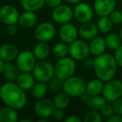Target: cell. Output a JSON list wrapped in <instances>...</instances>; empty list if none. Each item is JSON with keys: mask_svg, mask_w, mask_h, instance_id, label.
<instances>
[{"mask_svg": "<svg viewBox=\"0 0 122 122\" xmlns=\"http://www.w3.org/2000/svg\"><path fill=\"white\" fill-rule=\"evenodd\" d=\"M38 122H49V118H43V117H41V118H39L37 120Z\"/></svg>", "mask_w": 122, "mask_h": 122, "instance_id": "46", "label": "cell"}, {"mask_svg": "<svg viewBox=\"0 0 122 122\" xmlns=\"http://www.w3.org/2000/svg\"><path fill=\"white\" fill-rule=\"evenodd\" d=\"M74 18V9L67 4H62L53 9L52 19L59 24L70 23Z\"/></svg>", "mask_w": 122, "mask_h": 122, "instance_id": "11", "label": "cell"}, {"mask_svg": "<svg viewBox=\"0 0 122 122\" xmlns=\"http://www.w3.org/2000/svg\"><path fill=\"white\" fill-rule=\"evenodd\" d=\"M53 53L59 59L66 57L68 54H70V45L63 41L57 43L53 47Z\"/></svg>", "mask_w": 122, "mask_h": 122, "instance_id": "31", "label": "cell"}, {"mask_svg": "<svg viewBox=\"0 0 122 122\" xmlns=\"http://www.w3.org/2000/svg\"><path fill=\"white\" fill-rule=\"evenodd\" d=\"M120 39H121V41H122V28L120 31Z\"/></svg>", "mask_w": 122, "mask_h": 122, "instance_id": "48", "label": "cell"}, {"mask_svg": "<svg viewBox=\"0 0 122 122\" xmlns=\"http://www.w3.org/2000/svg\"><path fill=\"white\" fill-rule=\"evenodd\" d=\"M64 84H65V80L61 79L60 77L54 75L49 84V89L52 92H60V90H63L64 89Z\"/></svg>", "mask_w": 122, "mask_h": 122, "instance_id": "32", "label": "cell"}, {"mask_svg": "<svg viewBox=\"0 0 122 122\" xmlns=\"http://www.w3.org/2000/svg\"><path fill=\"white\" fill-rule=\"evenodd\" d=\"M90 54V44L85 39L75 40L70 44V55L76 61H83Z\"/></svg>", "mask_w": 122, "mask_h": 122, "instance_id": "7", "label": "cell"}, {"mask_svg": "<svg viewBox=\"0 0 122 122\" xmlns=\"http://www.w3.org/2000/svg\"><path fill=\"white\" fill-rule=\"evenodd\" d=\"M17 32H18V29H17V27L15 26V24L7 26L6 33H7L8 35H9L10 37H14V36L17 34Z\"/></svg>", "mask_w": 122, "mask_h": 122, "instance_id": "40", "label": "cell"}, {"mask_svg": "<svg viewBox=\"0 0 122 122\" xmlns=\"http://www.w3.org/2000/svg\"><path fill=\"white\" fill-rule=\"evenodd\" d=\"M105 39L107 48L110 50L115 51L120 45H122V41L120 34H117L115 33H110V34H107Z\"/></svg>", "mask_w": 122, "mask_h": 122, "instance_id": "28", "label": "cell"}, {"mask_svg": "<svg viewBox=\"0 0 122 122\" xmlns=\"http://www.w3.org/2000/svg\"><path fill=\"white\" fill-rule=\"evenodd\" d=\"M37 80H35L32 72H21L18 77L16 83L24 90H31Z\"/></svg>", "mask_w": 122, "mask_h": 122, "instance_id": "19", "label": "cell"}, {"mask_svg": "<svg viewBox=\"0 0 122 122\" xmlns=\"http://www.w3.org/2000/svg\"><path fill=\"white\" fill-rule=\"evenodd\" d=\"M20 122H32V120H30V119H22V120H20Z\"/></svg>", "mask_w": 122, "mask_h": 122, "instance_id": "47", "label": "cell"}, {"mask_svg": "<svg viewBox=\"0 0 122 122\" xmlns=\"http://www.w3.org/2000/svg\"><path fill=\"white\" fill-rule=\"evenodd\" d=\"M80 99H81V100L84 102L85 104H88V102L90 101V98H91V95H89L87 92H85V94H83V95H81V96L80 97Z\"/></svg>", "mask_w": 122, "mask_h": 122, "instance_id": "44", "label": "cell"}, {"mask_svg": "<svg viewBox=\"0 0 122 122\" xmlns=\"http://www.w3.org/2000/svg\"><path fill=\"white\" fill-rule=\"evenodd\" d=\"M117 62L115 56L110 54H104L95 57L94 62V71L96 77L107 82L115 77L117 71Z\"/></svg>", "mask_w": 122, "mask_h": 122, "instance_id": "2", "label": "cell"}, {"mask_svg": "<svg viewBox=\"0 0 122 122\" xmlns=\"http://www.w3.org/2000/svg\"><path fill=\"white\" fill-rule=\"evenodd\" d=\"M96 24L98 26L100 32L103 33V34H109L114 25L113 22L111 21V19H110V18L109 16L100 17Z\"/></svg>", "mask_w": 122, "mask_h": 122, "instance_id": "30", "label": "cell"}, {"mask_svg": "<svg viewBox=\"0 0 122 122\" xmlns=\"http://www.w3.org/2000/svg\"><path fill=\"white\" fill-rule=\"evenodd\" d=\"M53 117L57 120H63L64 117H65V112H64V110L63 109L56 108L54 112V114H53Z\"/></svg>", "mask_w": 122, "mask_h": 122, "instance_id": "38", "label": "cell"}, {"mask_svg": "<svg viewBox=\"0 0 122 122\" xmlns=\"http://www.w3.org/2000/svg\"><path fill=\"white\" fill-rule=\"evenodd\" d=\"M94 62H95V59H92V58L89 57V56L83 60L84 65L85 67H87V68H93Z\"/></svg>", "mask_w": 122, "mask_h": 122, "instance_id": "41", "label": "cell"}, {"mask_svg": "<svg viewBox=\"0 0 122 122\" xmlns=\"http://www.w3.org/2000/svg\"><path fill=\"white\" fill-rule=\"evenodd\" d=\"M59 34L61 41L70 44L78 38L79 29H77L76 26L71 23H67V24H62L59 29Z\"/></svg>", "mask_w": 122, "mask_h": 122, "instance_id": "15", "label": "cell"}, {"mask_svg": "<svg viewBox=\"0 0 122 122\" xmlns=\"http://www.w3.org/2000/svg\"><path fill=\"white\" fill-rule=\"evenodd\" d=\"M72 57H64L60 58L57 60L54 65L55 75L60 77L63 80L73 76L76 70V63Z\"/></svg>", "mask_w": 122, "mask_h": 122, "instance_id": "4", "label": "cell"}, {"mask_svg": "<svg viewBox=\"0 0 122 122\" xmlns=\"http://www.w3.org/2000/svg\"><path fill=\"white\" fill-rule=\"evenodd\" d=\"M99 32L100 30H99L97 24H94L91 21L80 24V26L79 28V35L85 40L93 39L94 38L98 36Z\"/></svg>", "mask_w": 122, "mask_h": 122, "instance_id": "16", "label": "cell"}, {"mask_svg": "<svg viewBox=\"0 0 122 122\" xmlns=\"http://www.w3.org/2000/svg\"><path fill=\"white\" fill-rule=\"evenodd\" d=\"M21 71L17 66V65L13 64L12 62H5V67L1 72L4 79L6 81L16 82L18 77L19 76Z\"/></svg>", "mask_w": 122, "mask_h": 122, "instance_id": "18", "label": "cell"}, {"mask_svg": "<svg viewBox=\"0 0 122 122\" xmlns=\"http://www.w3.org/2000/svg\"><path fill=\"white\" fill-rule=\"evenodd\" d=\"M53 100H54V103L55 105L56 108L65 110L70 105V96L63 90V92H58Z\"/></svg>", "mask_w": 122, "mask_h": 122, "instance_id": "26", "label": "cell"}, {"mask_svg": "<svg viewBox=\"0 0 122 122\" xmlns=\"http://www.w3.org/2000/svg\"><path fill=\"white\" fill-rule=\"evenodd\" d=\"M65 122H80L81 121V119L77 115H69L65 120Z\"/></svg>", "mask_w": 122, "mask_h": 122, "instance_id": "43", "label": "cell"}, {"mask_svg": "<svg viewBox=\"0 0 122 122\" xmlns=\"http://www.w3.org/2000/svg\"><path fill=\"white\" fill-rule=\"evenodd\" d=\"M45 5V0H21V6L25 11L39 10Z\"/></svg>", "mask_w": 122, "mask_h": 122, "instance_id": "25", "label": "cell"}, {"mask_svg": "<svg viewBox=\"0 0 122 122\" xmlns=\"http://www.w3.org/2000/svg\"><path fill=\"white\" fill-rule=\"evenodd\" d=\"M114 56H115L118 66H120L122 68V45H120L118 49H115Z\"/></svg>", "mask_w": 122, "mask_h": 122, "instance_id": "37", "label": "cell"}, {"mask_svg": "<svg viewBox=\"0 0 122 122\" xmlns=\"http://www.w3.org/2000/svg\"><path fill=\"white\" fill-rule=\"evenodd\" d=\"M87 83L79 76H73L65 80L63 90L70 97L78 98L86 92Z\"/></svg>", "mask_w": 122, "mask_h": 122, "instance_id": "3", "label": "cell"}, {"mask_svg": "<svg viewBox=\"0 0 122 122\" xmlns=\"http://www.w3.org/2000/svg\"><path fill=\"white\" fill-rule=\"evenodd\" d=\"M108 122H122V115H117V114H114L112 116L107 119Z\"/></svg>", "mask_w": 122, "mask_h": 122, "instance_id": "42", "label": "cell"}, {"mask_svg": "<svg viewBox=\"0 0 122 122\" xmlns=\"http://www.w3.org/2000/svg\"><path fill=\"white\" fill-rule=\"evenodd\" d=\"M89 44H90V54L94 57H96V56L104 54L107 48L105 39L103 37H100V36H96L93 39H91Z\"/></svg>", "mask_w": 122, "mask_h": 122, "instance_id": "20", "label": "cell"}, {"mask_svg": "<svg viewBox=\"0 0 122 122\" xmlns=\"http://www.w3.org/2000/svg\"><path fill=\"white\" fill-rule=\"evenodd\" d=\"M107 102L108 101L105 100V98L103 96V95H102V96H100V95H92L90 101H89L88 104H87V106H88L90 110H98V111H100Z\"/></svg>", "mask_w": 122, "mask_h": 122, "instance_id": "29", "label": "cell"}, {"mask_svg": "<svg viewBox=\"0 0 122 122\" xmlns=\"http://www.w3.org/2000/svg\"><path fill=\"white\" fill-rule=\"evenodd\" d=\"M74 18L80 24L91 21L94 15V9L86 3L80 2L74 8Z\"/></svg>", "mask_w": 122, "mask_h": 122, "instance_id": "13", "label": "cell"}, {"mask_svg": "<svg viewBox=\"0 0 122 122\" xmlns=\"http://www.w3.org/2000/svg\"><path fill=\"white\" fill-rule=\"evenodd\" d=\"M20 17L17 8L11 4H5L0 9V21L4 25H13L19 23Z\"/></svg>", "mask_w": 122, "mask_h": 122, "instance_id": "12", "label": "cell"}, {"mask_svg": "<svg viewBox=\"0 0 122 122\" xmlns=\"http://www.w3.org/2000/svg\"><path fill=\"white\" fill-rule=\"evenodd\" d=\"M37 64V58L33 51L24 50L20 52L16 59V65L21 72H33Z\"/></svg>", "mask_w": 122, "mask_h": 122, "instance_id": "8", "label": "cell"}, {"mask_svg": "<svg viewBox=\"0 0 122 122\" xmlns=\"http://www.w3.org/2000/svg\"><path fill=\"white\" fill-rule=\"evenodd\" d=\"M105 86V83L103 80L99 79L98 77L95 79H92L87 83L86 86V92L92 95H98L102 94Z\"/></svg>", "mask_w": 122, "mask_h": 122, "instance_id": "23", "label": "cell"}, {"mask_svg": "<svg viewBox=\"0 0 122 122\" xmlns=\"http://www.w3.org/2000/svg\"><path fill=\"white\" fill-rule=\"evenodd\" d=\"M33 53L38 60H44L50 54V47L47 42H39L34 47Z\"/></svg>", "mask_w": 122, "mask_h": 122, "instance_id": "24", "label": "cell"}, {"mask_svg": "<svg viewBox=\"0 0 122 122\" xmlns=\"http://www.w3.org/2000/svg\"><path fill=\"white\" fill-rule=\"evenodd\" d=\"M18 110L5 105L0 109V121L1 122H17L19 120Z\"/></svg>", "mask_w": 122, "mask_h": 122, "instance_id": "22", "label": "cell"}, {"mask_svg": "<svg viewBox=\"0 0 122 122\" xmlns=\"http://www.w3.org/2000/svg\"><path fill=\"white\" fill-rule=\"evenodd\" d=\"M56 35L55 26L50 22H42L34 29V37L39 42H49Z\"/></svg>", "mask_w": 122, "mask_h": 122, "instance_id": "10", "label": "cell"}, {"mask_svg": "<svg viewBox=\"0 0 122 122\" xmlns=\"http://www.w3.org/2000/svg\"><path fill=\"white\" fill-rule=\"evenodd\" d=\"M32 73L37 81L47 83L50 81L51 79L55 75L54 65L45 59L39 60L37 62Z\"/></svg>", "mask_w": 122, "mask_h": 122, "instance_id": "5", "label": "cell"}, {"mask_svg": "<svg viewBox=\"0 0 122 122\" xmlns=\"http://www.w3.org/2000/svg\"><path fill=\"white\" fill-rule=\"evenodd\" d=\"M113 107L115 110V114L122 115V97L113 102Z\"/></svg>", "mask_w": 122, "mask_h": 122, "instance_id": "36", "label": "cell"}, {"mask_svg": "<svg viewBox=\"0 0 122 122\" xmlns=\"http://www.w3.org/2000/svg\"><path fill=\"white\" fill-rule=\"evenodd\" d=\"M100 112H101L102 116L107 120V119L110 118V116H112V115L115 114L113 105H110V104L106 103L103 106V108L100 110Z\"/></svg>", "mask_w": 122, "mask_h": 122, "instance_id": "34", "label": "cell"}, {"mask_svg": "<svg viewBox=\"0 0 122 122\" xmlns=\"http://www.w3.org/2000/svg\"><path fill=\"white\" fill-rule=\"evenodd\" d=\"M102 95L107 101L112 103L122 97V81L114 78L105 82Z\"/></svg>", "mask_w": 122, "mask_h": 122, "instance_id": "6", "label": "cell"}, {"mask_svg": "<svg viewBox=\"0 0 122 122\" xmlns=\"http://www.w3.org/2000/svg\"><path fill=\"white\" fill-rule=\"evenodd\" d=\"M0 96L4 105L18 110L24 108L28 100L25 90L20 88L16 82L6 81L3 84Z\"/></svg>", "mask_w": 122, "mask_h": 122, "instance_id": "1", "label": "cell"}, {"mask_svg": "<svg viewBox=\"0 0 122 122\" xmlns=\"http://www.w3.org/2000/svg\"><path fill=\"white\" fill-rule=\"evenodd\" d=\"M38 20L37 15L35 12L33 11H25L20 14V17L19 19V25L22 29H31L36 24Z\"/></svg>", "mask_w": 122, "mask_h": 122, "instance_id": "21", "label": "cell"}, {"mask_svg": "<svg viewBox=\"0 0 122 122\" xmlns=\"http://www.w3.org/2000/svg\"><path fill=\"white\" fill-rule=\"evenodd\" d=\"M116 7V0H95L93 9L99 17L109 16Z\"/></svg>", "mask_w": 122, "mask_h": 122, "instance_id": "14", "label": "cell"}, {"mask_svg": "<svg viewBox=\"0 0 122 122\" xmlns=\"http://www.w3.org/2000/svg\"><path fill=\"white\" fill-rule=\"evenodd\" d=\"M102 115L98 110H90L85 115L83 119L84 122H101L102 121Z\"/></svg>", "mask_w": 122, "mask_h": 122, "instance_id": "33", "label": "cell"}, {"mask_svg": "<svg viewBox=\"0 0 122 122\" xmlns=\"http://www.w3.org/2000/svg\"><path fill=\"white\" fill-rule=\"evenodd\" d=\"M56 106L54 100L49 98H42L37 100L34 106V111L39 118H49L53 116Z\"/></svg>", "mask_w": 122, "mask_h": 122, "instance_id": "9", "label": "cell"}, {"mask_svg": "<svg viewBox=\"0 0 122 122\" xmlns=\"http://www.w3.org/2000/svg\"><path fill=\"white\" fill-rule=\"evenodd\" d=\"M30 92L32 96L37 100L44 98L48 92V86L44 82L37 81L31 89Z\"/></svg>", "mask_w": 122, "mask_h": 122, "instance_id": "27", "label": "cell"}, {"mask_svg": "<svg viewBox=\"0 0 122 122\" xmlns=\"http://www.w3.org/2000/svg\"><path fill=\"white\" fill-rule=\"evenodd\" d=\"M109 17L110 18L111 21L113 22L114 25H119V24H122V12L119 10H114L111 14L109 15Z\"/></svg>", "mask_w": 122, "mask_h": 122, "instance_id": "35", "label": "cell"}, {"mask_svg": "<svg viewBox=\"0 0 122 122\" xmlns=\"http://www.w3.org/2000/svg\"><path fill=\"white\" fill-rule=\"evenodd\" d=\"M62 4V0H45V5L51 9H55Z\"/></svg>", "mask_w": 122, "mask_h": 122, "instance_id": "39", "label": "cell"}, {"mask_svg": "<svg viewBox=\"0 0 122 122\" xmlns=\"http://www.w3.org/2000/svg\"><path fill=\"white\" fill-rule=\"evenodd\" d=\"M19 54L17 46L12 44H4L0 48V59L5 62L16 60Z\"/></svg>", "mask_w": 122, "mask_h": 122, "instance_id": "17", "label": "cell"}, {"mask_svg": "<svg viewBox=\"0 0 122 122\" xmlns=\"http://www.w3.org/2000/svg\"><path fill=\"white\" fill-rule=\"evenodd\" d=\"M65 2H67L68 4H79V3H80V2H82V0H65Z\"/></svg>", "mask_w": 122, "mask_h": 122, "instance_id": "45", "label": "cell"}]
</instances>
